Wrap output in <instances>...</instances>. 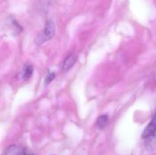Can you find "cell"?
I'll return each instance as SVG.
<instances>
[{
	"label": "cell",
	"mask_w": 156,
	"mask_h": 155,
	"mask_svg": "<svg viewBox=\"0 0 156 155\" xmlns=\"http://www.w3.org/2000/svg\"><path fill=\"white\" fill-rule=\"evenodd\" d=\"M145 139L146 141H145L144 145L146 150L149 151H153L156 148V133Z\"/></svg>",
	"instance_id": "obj_4"
},
{
	"label": "cell",
	"mask_w": 156,
	"mask_h": 155,
	"mask_svg": "<svg viewBox=\"0 0 156 155\" xmlns=\"http://www.w3.org/2000/svg\"><path fill=\"white\" fill-rule=\"evenodd\" d=\"M109 118L108 115H101L97 119V126L99 129H103L108 126Z\"/></svg>",
	"instance_id": "obj_6"
},
{
	"label": "cell",
	"mask_w": 156,
	"mask_h": 155,
	"mask_svg": "<svg viewBox=\"0 0 156 155\" xmlns=\"http://www.w3.org/2000/svg\"><path fill=\"white\" fill-rule=\"evenodd\" d=\"M34 68L33 66L30 65H26L22 71V78L24 80H27V79H29L30 77H31L32 74H33Z\"/></svg>",
	"instance_id": "obj_7"
},
{
	"label": "cell",
	"mask_w": 156,
	"mask_h": 155,
	"mask_svg": "<svg viewBox=\"0 0 156 155\" xmlns=\"http://www.w3.org/2000/svg\"><path fill=\"white\" fill-rule=\"evenodd\" d=\"M56 33V25L52 20H47L45 27L43 31H41L37 36L35 40V43L37 45H41L44 43L50 40Z\"/></svg>",
	"instance_id": "obj_1"
},
{
	"label": "cell",
	"mask_w": 156,
	"mask_h": 155,
	"mask_svg": "<svg viewBox=\"0 0 156 155\" xmlns=\"http://www.w3.org/2000/svg\"><path fill=\"white\" fill-rule=\"evenodd\" d=\"M22 150L18 146L11 145L5 150L3 155H21Z\"/></svg>",
	"instance_id": "obj_5"
},
{
	"label": "cell",
	"mask_w": 156,
	"mask_h": 155,
	"mask_svg": "<svg viewBox=\"0 0 156 155\" xmlns=\"http://www.w3.org/2000/svg\"><path fill=\"white\" fill-rule=\"evenodd\" d=\"M55 76H56V74H55L54 72H49L48 74H47V75L46 76L45 78V84H49L50 83V82L52 81L54 79Z\"/></svg>",
	"instance_id": "obj_9"
},
{
	"label": "cell",
	"mask_w": 156,
	"mask_h": 155,
	"mask_svg": "<svg viewBox=\"0 0 156 155\" xmlns=\"http://www.w3.org/2000/svg\"><path fill=\"white\" fill-rule=\"evenodd\" d=\"M21 155H34L32 154V153H27V152H24L23 151L22 153H21Z\"/></svg>",
	"instance_id": "obj_10"
},
{
	"label": "cell",
	"mask_w": 156,
	"mask_h": 155,
	"mask_svg": "<svg viewBox=\"0 0 156 155\" xmlns=\"http://www.w3.org/2000/svg\"><path fill=\"white\" fill-rule=\"evenodd\" d=\"M156 133V113L150 122L148 124V126L145 128L144 131L143 132L142 137L143 138H146L151 135H154Z\"/></svg>",
	"instance_id": "obj_2"
},
{
	"label": "cell",
	"mask_w": 156,
	"mask_h": 155,
	"mask_svg": "<svg viewBox=\"0 0 156 155\" xmlns=\"http://www.w3.org/2000/svg\"><path fill=\"white\" fill-rule=\"evenodd\" d=\"M50 4V0H38L37 9L42 12L47 11Z\"/></svg>",
	"instance_id": "obj_8"
},
{
	"label": "cell",
	"mask_w": 156,
	"mask_h": 155,
	"mask_svg": "<svg viewBox=\"0 0 156 155\" xmlns=\"http://www.w3.org/2000/svg\"><path fill=\"white\" fill-rule=\"evenodd\" d=\"M76 59L77 57L75 55V53H71L70 55H69L63 61V63H62V71H67L72 68L73 67V65H75L76 62Z\"/></svg>",
	"instance_id": "obj_3"
}]
</instances>
